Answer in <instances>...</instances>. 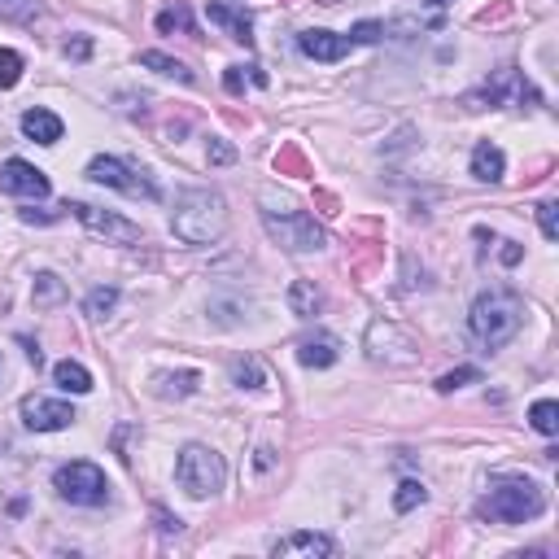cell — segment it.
<instances>
[{
	"mask_svg": "<svg viewBox=\"0 0 559 559\" xmlns=\"http://www.w3.org/2000/svg\"><path fill=\"white\" fill-rule=\"evenodd\" d=\"M79 415L70 402H57V398H44V394H27L22 398V424L31 433H57V428H70Z\"/></svg>",
	"mask_w": 559,
	"mask_h": 559,
	"instance_id": "cell-10",
	"label": "cell"
},
{
	"mask_svg": "<svg viewBox=\"0 0 559 559\" xmlns=\"http://www.w3.org/2000/svg\"><path fill=\"white\" fill-rule=\"evenodd\" d=\"M538 223H542L546 241H559V206H555V201H542V206H538Z\"/></svg>",
	"mask_w": 559,
	"mask_h": 559,
	"instance_id": "cell-31",
	"label": "cell"
},
{
	"mask_svg": "<svg viewBox=\"0 0 559 559\" xmlns=\"http://www.w3.org/2000/svg\"><path fill=\"white\" fill-rule=\"evenodd\" d=\"M319 306H324V289H319L315 280H293V284H289V311H293L297 319L319 315Z\"/></svg>",
	"mask_w": 559,
	"mask_h": 559,
	"instance_id": "cell-18",
	"label": "cell"
},
{
	"mask_svg": "<svg viewBox=\"0 0 559 559\" xmlns=\"http://www.w3.org/2000/svg\"><path fill=\"white\" fill-rule=\"evenodd\" d=\"M53 380L66 389V394H88V389H92V372H88L83 363H75V359H62V363H57V367H53Z\"/></svg>",
	"mask_w": 559,
	"mask_h": 559,
	"instance_id": "cell-19",
	"label": "cell"
},
{
	"mask_svg": "<svg viewBox=\"0 0 559 559\" xmlns=\"http://www.w3.org/2000/svg\"><path fill=\"white\" fill-rule=\"evenodd\" d=\"M158 31H162V35H171V31L193 35V9H188L184 0H175L171 9H162V14H158Z\"/></svg>",
	"mask_w": 559,
	"mask_h": 559,
	"instance_id": "cell-20",
	"label": "cell"
},
{
	"mask_svg": "<svg viewBox=\"0 0 559 559\" xmlns=\"http://www.w3.org/2000/svg\"><path fill=\"white\" fill-rule=\"evenodd\" d=\"M223 88H228L232 97H241V92H245V66H228V75H223Z\"/></svg>",
	"mask_w": 559,
	"mask_h": 559,
	"instance_id": "cell-35",
	"label": "cell"
},
{
	"mask_svg": "<svg viewBox=\"0 0 559 559\" xmlns=\"http://www.w3.org/2000/svg\"><path fill=\"white\" fill-rule=\"evenodd\" d=\"M206 18L214 22V27L228 31L232 40L254 44V18H249L241 5H223V0H210V5H206Z\"/></svg>",
	"mask_w": 559,
	"mask_h": 559,
	"instance_id": "cell-13",
	"label": "cell"
},
{
	"mask_svg": "<svg viewBox=\"0 0 559 559\" xmlns=\"http://www.w3.org/2000/svg\"><path fill=\"white\" fill-rule=\"evenodd\" d=\"M53 490L66 498V503L75 507H105L110 503V481H105V472L97 463L88 459H75V463H62L53 477Z\"/></svg>",
	"mask_w": 559,
	"mask_h": 559,
	"instance_id": "cell-6",
	"label": "cell"
},
{
	"mask_svg": "<svg viewBox=\"0 0 559 559\" xmlns=\"http://www.w3.org/2000/svg\"><path fill=\"white\" fill-rule=\"evenodd\" d=\"M22 57L14 49H0V92H9V88H18V79H22Z\"/></svg>",
	"mask_w": 559,
	"mask_h": 559,
	"instance_id": "cell-29",
	"label": "cell"
},
{
	"mask_svg": "<svg viewBox=\"0 0 559 559\" xmlns=\"http://www.w3.org/2000/svg\"><path fill=\"white\" fill-rule=\"evenodd\" d=\"M232 380H236L241 389H263L271 376H267V367L258 363L254 354H249V359H236V363H232Z\"/></svg>",
	"mask_w": 559,
	"mask_h": 559,
	"instance_id": "cell-21",
	"label": "cell"
},
{
	"mask_svg": "<svg viewBox=\"0 0 559 559\" xmlns=\"http://www.w3.org/2000/svg\"><path fill=\"white\" fill-rule=\"evenodd\" d=\"M428 5H437V9H446V5H450V0H428Z\"/></svg>",
	"mask_w": 559,
	"mask_h": 559,
	"instance_id": "cell-38",
	"label": "cell"
},
{
	"mask_svg": "<svg viewBox=\"0 0 559 559\" xmlns=\"http://www.w3.org/2000/svg\"><path fill=\"white\" fill-rule=\"evenodd\" d=\"M546 511V494L533 481H498L490 494L481 498V516L494 525H525Z\"/></svg>",
	"mask_w": 559,
	"mask_h": 559,
	"instance_id": "cell-4",
	"label": "cell"
},
{
	"mask_svg": "<svg viewBox=\"0 0 559 559\" xmlns=\"http://www.w3.org/2000/svg\"><path fill=\"white\" fill-rule=\"evenodd\" d=\"M0 193H14V197H49V175L40 166L9 158L0 162Z\"/></svg>",
	"mask_w": 559,
	"mask_h": 559,
	"instance_id": "cell-11",
	"label": "cell"
},
{
	"mask_svg": "<svg viewBox=\"0 0 559 559\" xmlns=\"http://www.w3.org/2000/svg\"><path fill=\"white\" fill-rule=\"evenodd\" d=\"M503 171H507L503 149H498L494 140H481V145L472 149V175H477L481 184H498V180H503Z\"/></svg>",
	"mask_w": 559,
	"mask_h": 559,
	"instance_id": "cell-17",
	"label": "cell"
},
{
	"mask_svg": "<svg viewBox=\"0 0 559 559\" xmlns=\"http://www.w3.org/2000/svg\"><path fill=\"white\" fill-rule=\"evenodd\" d=\"M175 481H180V490L188 498H214L223 490V481H228V468H223V455L210 446H184L180 459H175Z\"/></svg>",
	"mask_w": 559,
	"mask_h": 559,
	"instance_id": "cell-5",
	"label": "cell"
},
{
	"mask_svg": "<svg viewBox=\"0 0 559 559\" xmlns=\"http://www.w3.org/2000/svg\"><path fill=\"white\" fill-rule=\"evenodd\" d=\"M66 57H75V62H88V57H92V40H88V35H75V40L66 44Z\"/></svg>",
	"mask_w": 559,
	"mask_h": 559,
	"instance_id": "cell-34",
	"label": "cell"
},
{
	"mask_svg": "<svg viewBox=\"0 0 559 559\" xmlns=\"http://www.w3.org/2000/svg\"><path fill=\"white\" fill-rule=\"evenodd\" d=\"M158 394L162 398H188V394H193V389L201 385V376L197 372H180V376H158Z\"/></svg>",
	"mask_w": 559,
	"mask_h": 559,
	"instance_id": "cell-26",
	"label": "cell"
},
{
	"mask_svg": "<svg viewBox=\"0 0 559 559\" xmlns=\"http://www.w3.org/2000/svg\"><path fill=\"white\" fill-rule=\"evenodd\" d=\"M341 359V341L332 337V332H315V337L297 341V363L302 367H315V372H324Z\"/></svg>",
	"mask_w": 559,
	"mask_h": 559,
	"instance_id": "cell-14",
	"label": "cell"
},
{
	"mask_svg": "<svg viewBox=\"0 0 559 559\" xmlns=\"http://www.w3.org/2000/svg\"><path fill=\"white\" fill-rule=\"evenodd\" d=\"M66 210L75 214V219L88 228L92 236H101L105 245H140L145 241V232H140V223L123 219V214L114 210H101V206H88V201H66Z\"/></svg>",
	"mask_w": 559,
	"mask_h": 559,
	"instance_id": "cell-8",
	"label": "cell"
},
{
	"mask_svg": "<svg viewBox=\"0 0 559 559\" xmlns=\"http://www.w3.org/2000/svg\"><path fill=\"white\" fill-rule=\"evenodd\" d=\"M380 35H385V27H380V22H359V27L350 31V44H376Z\"/></svg>",
	"mask_w": 559,
	"mask_h": 559,
	"instance_id": "cell-33",
	"label": "cell"
},
{
	"mask_svg": "<svg viewBox=\"0 0 559 559\" xmlns=\"http://www.w3.org/2000/svg\"><path fill=\"white\" fill-rule=\"evenodd\" d=\"M271 555H337V542L328 538V533H289V538H280L271 546Z\"/></svg>",
	"mask_w": 559,
	"mask_h": 559,
	"instance_id": "cell-16",
	"label": "cell"
},
{
	"mask_svg": "<svg viewBox=\"0 0 559 559\" xmlns=\"http://www.w3.org/2000/svg\"><path fill=\"white\" fill-rule=\"evenodd\" d=\"M153 520H158V529H162V533H180V529H184V520H180V516H171V511H162V507H153Z\"/></svg>",
	"mask_w": 559,
	"mask_h": 559,
	"instance_id": "cell-36",
	"label": "cell"
},
{
	"mask_svg": "<svg viewBox=\"0 0 559 559\" xmlns=\"http://www.w3.org/2000/svg\"><path fill=\"white\" fill-rule=\"evenodd\" d=\"M66 297V284L53 276V271H40L35 276V306H57Z\"/></svg>",
	"mask_w": 559,
	"mask_h": 559,
	"instance_id": "cell-25",
	"label": "cell"
},
{
	"mask_svg": "<svg viewBox=\"0 0 559 559\" xmlns=\"http://www.w3.org/2000/svg\"><path fill=\"white\" fill-rule=\"evenodd\" d=\"M367 354H372L376 363H398V367H407L415 363L420 354H415V341L402 332L398 324H389V319H376L372 328H367Z\"/></svg>",
	"mask_w": 559,
	"mask_h": 559,
	"instance_id": "cell-9",
	"label": "cell"
},
{
	"mask_svg": "<svg viewBox=\"0 0 559 559\" xmlns=\"http://www.w3.org/2000/svg\"><path fill=\"white\" fill-rule=\"evenodd\" d=\"M503 263H507V267H516V263H520V245H511V241H507V249H503Z\"/></svg>",
	"mask_w": 559,
	"mask_h": 559,
	"instance_id": "cell-37",
	"label": "cell"
},
{
	"mask_svg": "<svg viewBox=\"0 0 559 559\" xmlns=\"http://www.w3.org/2000/svg\"><path fill=\"white\" fill-rule=\"evenodd\" d=\"M140 66L158 70V75H171L180 83H193V70H188L184 62H175V57H166V53H140Z\"/></svg>",
	"mask_w": 559,
	"mask_h": 559,
	"instance_id": "cell-23",
	"label": "cell"
},
{
	"mask_svg": "<svg viewBox=\"0 0 559 559\" xmlns=\"http://www.w3.org/2000/svg\"><path fill=\"white\" fill-rule=\"evenodd\" d=\"M263 223L271 232V241L293 249V254H311V249H324V228L311 219L306 210H297V201L289 193H276V188H267L263 193Z\"/></svg>",
	"mask_w": 559,
	"mask_h": 559,
	"instance_id": "cell-3",
	"label": "cell"
},
{
	"mask_svg": "<svg viewBox=\"0 0 559 559\" xmlns=\"http://www.w3.org/2000/svg\"><path fill=\"white\" fill-rule=\"evenodd\" d=\"M0 18L5 22H35L40 18V0H0Z\"/></svg>",
	"mask_w": 559,
	"mask_h": 559,
	"instance_id": "cell-28",
	"label": "cell"
},
{
	"mask_svg": "<svg viewBox=\"0 0 559 559\" xmlns=\"http://www.w3.org/2000/svg\"><path fill=\"white\" fill-rule=\"evenodd\" d=\"M468 328L485 350H503L507 341H516V332L525 328V297L516 289H485L468 311Z\"/></svg>",
	"mask_w": 559,
	"mask_h": 559,
	"instance_id": "cell-1",
	"label": "cell"
},
{
	"mask_svg": "<svg viewBox=\"0 0 559 559\" xmlns=\"http://www.w3.org/2000/svg\"><path fill=\"white\" fill-rule=\"evenodd\" d=\"M88 180L92 184H105V188H118V193H127V197H145V201H158L162 197V188L149 180L140 166L132 162H123V158H92L88 162Z\"/></svg>",
	"mask_w": 559,
	"mask_h": 559,
	"instance_id": "cell-7",
	"label": "cell"
},
{
	"mask_svg": "<svg viewBox=\"0 0 559 559\" xmlns=\"http://www.w3.org/2000/svg\"><path fill=\"white\" fill-rule=\"evenodd\" d=\"M420 503H428V490L420 481H402L398 485V494H394V511H402V516H407V511H415Z\"/></svg>",
	"mask_w": 559,
	"mask_h": 559,
	"instance_id": "cell-27",
	"label": "cell"
},
{
	"mask_svg": "<svg viewBox=\"0 0 559 559\" xmlns=\"http://www.w3.org/2000/svg\"><path fill=\"white\" fill-rule=\"evenodd\" d=\"M114 306H118V289H114V284H101V289L88 293L83 311H88L92 319H105V315H114Z\"/></svg>",
	"mask_w": 559,
	"mask_h": 559,
	"instance_id": "cell-24",
	"label": "cell"
},
{
	"mask_svg": "<svg viewBox=\"0 0 559 559\" xmlns=\"http://www.w3.org/2000/svg\"><path fill=\"white\" fill-rule=\"evenodd\" d=\"M472 380H481L477 367H455V372H446L442 380H437V389H442V394H455V389L472 385Z\"/></svg>",
	"mask_w": 559,
	"mask_h": 559,
	"instance_id": "cell-30",
	"label": "cell"
},
{
	"mask_svg": "<svg viewBox=\"0 0 559 559\" xmlns=\"http://www.w3.org/2000/svg\"><path fill=\"white\" fill-rule=\"evenodd\" d=\"M297 49H302L311 62H341L350 53V35H332V31H302L297 35Z\"/></svg>",
	"mask_w": 559,
	"mask_h": 559,
	"instance_id": "cell-12",
	"label": "cell"
},
{
	"mask_svg": "<svg viewBox=\"0 0 559 559\" xmlns=\"http://www.w3.org/2000/svg\"><path fill=\"white\" fill-rule=\"evenodd\" d=\"M171 232L184 245H214L228 232V201L214 188H184L171 214Z\"/></svg>",
	"mask_w": 559,
	"mask_h": 559,
	"instance_id": "cell-2",
	"label": "cell"
},
{
	"mask_svg": "<svg viewBox=\"0 0 559 559\" xmlns=\"http://www.w3.org/2000/svg\"><path fill=\"white\" fill-rule=\"evenodd\" d=\"M529 424L538 428L542 437H555L559 433V402H551V398L533 402V407H529Z\"/></svg>",
	"mask_w": 559,
	"mask_h": 559,
	"instance_id": "cell-22",
	"label": "cell"
},
{
	"mask_svg": "<svg viewBox=\"0 0 559 559\" xmlns=\"http://www.w3.org/2000/svg\"><path fill=\"white\" fill-rule=\"evenodd\" d=\"M62 132H66V123L53 110H40V105H35V110L22 114V136L35 140V145H57Z\"/></svg>",
	"mask_w": 559,
	"mask_h": 559,
	"instance_id": "cell-15",
	"label": "cell"
},
{
	"mask_svg": "<svg viewBox=\"0 0 559 559\" xmlns=\"http://www.w3.org/2000/svg\"><path fill=\"white\" fill-rule=\"evenodd\" d=\"M206 158H210V166H232V162H236V149L228 145V140L214 136L210 145H206Z\"/></svg>",
	"mask_w": 559,
	"mask_h": 559,
	"instance_id": "cell-32",
	"label": "cell"
}]
</instances>
